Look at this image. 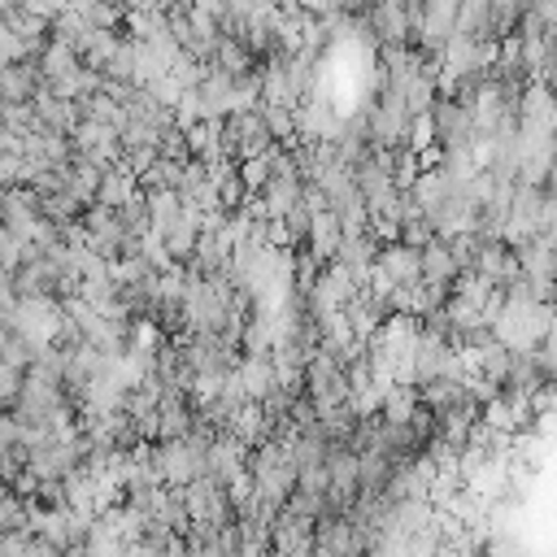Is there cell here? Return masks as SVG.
<instances>
[{"mask_svg": "<svg viewBox=\"0 0 557 557\" xmlns=\"http://www.w3.org/2000/svg\"><path fill=\"white\" fill-rule=\"evenodd\" d=\"M457 35L487 39L492 35V0H461V9H457Z\"/></svg>", "mask_w": 557, "mask_h": 557, "instance_id": "277c9868", "label": "cell"}, {"mask_svg": "<svg viewBox=\"0 0 557 557\" xmlns=\"http://www.w3.org/2000/svg\"><path fill=\"white\" fill-rule=\"evenodd\" d=\"M213 65L226 70V74H235V78H244V74H252L261 61L248 52V44H244L239 35H222L218 48H213Z\"/></svg>", "mask_w": 557, "mask_h": 557, "instance_id": "3957f363", "label": "cell"}, {"mask_svg": "<svg viewBox=\"0 0 557 557\" xmlns=\"http://www.w3.org/2000/svg\"><path fill=\"white\" fill-rule=\"evenodd\" d=\"M457 278H461V265H457L448 239H431L422 248V283H448V287H457Z\"/></svg>", "mask_w": 557, "mask_h": 557, "instance_id": "7a4b0ae2", "label": "cell"}, {"mask_svg": "<svg viewBox=\"0 0 557 557\" xmlns=\"http://www.w3.org/2000/svg\"><path fill=\"white\" fill-rule=\"evenodd\" d=\"M379 270H383L396 287H413V283H422V252L409 248V244H383Z\"/></svg>", "mask_w": 557, "mask_h": 557, "instance_id": "6da1fadb", "label": "cell"}]
</instances>
